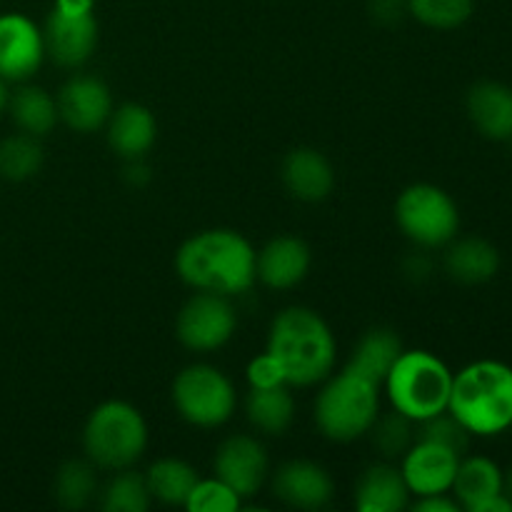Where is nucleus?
<instances>
[{
	"mask_svg": "<svg viewBox=\"0 0 512 512\" xmlns=\"http://www.w3.org/2000/svg\"><path fill=\"white\" fill-rule=\"evenodd\" d=\"M403 353V343H400L398 335L390 328H373L358 340V345L350 353L348 365L345 368L355 370L363 378L373 380V383L383 385V380L388 378L390 368L395 365V360Z\"/></svg>",
	"mask_w": 512,
	"mask_h": 512,
	"instance_id": "393cba45",
	"label": "nucleus"
},
{
	"mask_svg": "<svg viewBox=\"0 0 512 512\" xmlns=\"http://www.w3.org/2000/svg\"><path fill=\"white\" fill-rule=\"evenodd\" d=\"M315 400V423L320 433L335 443H353L368 435L380 415V385L355 370L343 368L323 380Z\"/></svg>",
	"mask_w": 512,
	"mask_h": 512,
	"instance_id": "20e7f679",
	"label": "nucleus"
},
{
	"mask_svg": "<svg viewBox=\"0 0 512 512\" xmlns=\"http://www.w3.org/2000/svg\"><path fill=\"white\" fill-rule=\"evenodd\" d=\"M368 435L373 448L378 450L385 460H398L403 458L410 450V445H413V420L393 408L390 413L375 418Z\"/></svg>",
	"mask_w": 512,
	"mask_h": 512,
	"instance_id": "c756f323",
	"label": "nucleus"
},
{
	"mask_svg": "<svg viewBox=\"0 0 512 512\" xmlns=\"http://www.w3.org/2000/svg\"><path fill=\"white\" fill-rule=\"evenodd\" d=\"M58 115L75 133H95L105 128L113 113V95L110 88L95 75H73L63 83L55 95Z\"/></svg>",
	"mask_w": 512,
	"mask_h": 512,
	"instance_id": "ddd939ff",
	"label": "nucleus"
},
{
	"mask_svg": "<svg viewBox=\"0 0 512 512\" xmlns=\"http://www.w3.org/2000/svg\"><path fill=\"white\" fill-rule=\"evenodd\" d=\"M450 493L458 500L460 510L480 512L488 500L505 493V473L495 460L485 458V455L460 458Z\"/></svg>",
	"mask_w": 512,
	"mask_h": 512,
	"instance_id": "4be33fe9",
	"label": "nucleus"
},
{
	"mask_svg": "<svg viewBox=\"0 0 512 512\" xmlns=\"http://www.w3.org/2000/svg\"><path fill=\"white\" fill-rule=\"evenodd\" d=\"M45 60L43 28L25 13L0 15V78L28 83Z\"/></svg>",
	"mask_w": 512,
	"mask_h": 512,
	"instance_id": "9b49d317",
	"label": "nucleus"
},
{
	"mask_svg": "<svg viewBox=\"0 0 512 512\" xmlns=\"http://www.w3.org/2000/svg\"><path fill=\"white\" fill-rule=\"evenodd\" d=\"M408 13L433 30L463 28L475 13V0H408Z\"/></svg>",
	"mask_w": 512,
	"mask_h": 512,
	"instance_id": "7c9ffc66",
	"label": "nucleus"
},
{
	"mask_svg": "<svg viewBox=\"0 0 512 512\" xmlns=\"http://www.w3.org/2000/svg\"><path fill=\"white\" fill-rule=\"evenodd\" d=\"M175 270L193 290L240 295L255 283V250L230 228L200 230L175 253Z\"/></svg>",
	"mask_w": 512,
	"mask_h": 512,
	"instance_id": "f257e3e1",
	"label": "nucleus"
},
{
	"mask_svg": "<svg viewBox=\"0 0 512 512\" xmlns=\"http://www.w3.org/2000/svg\"><path fill=\"white\" fill-rule=\"evenodd\" d=\"M248 383L258 385V388H268V385H283L285 383L283 370H280V365L275 363L273 355L263 353L248 365Z\"/></svg>",
	"mask_w": 512,
	"mask_h": 512,
	"instance_id": "72a5a7b5",
	"label": "nucleus"
},
{
	"mask_svg": "<svg viewBox=\"0 0 512 512\" xmlns=\"http://www.w3.org/2000/svg\"><path fill=\"white\" fill-rule=\"evenodd\" d=\"M470 438H473V435L468 433V428H465L458 418H453L448 410L440 415H433V418L423 420V423H420V433H418V440L443 445V448L458 453L460 458H463L465 450L470 448Z\"/></svg>",
	"mask_w": 512,
	"mask_h": 512,
	"instance_id": "2f4dec72",
	"label": "nucleus"
},
{
	"mask_svg": "<svg viewBox=\"0 0 512 512\" xmlns=\"http://www.w3.org/2000/svg\"><path fill=\"white\" fill-rule=\"evenodd\" d=\"M53 5L68 10H95V0H55Z\"/></svg>",
	"mask_w": 512,
	"mask_h": 512,
	"instance_id": "4c0bfd02",
	"label": "nucleus"
},
{
	"mask_svg": "<svg viewBox=\"0 0 512 512\" xmlns=\"http://www.w3.org/2000/svg\"><path fill=\"white\" fill-rule=\"evenodd\" d=\"M148 448V425L140 410L125 400H105L88 415L83 428L85 458L103 470H125Z\"/></svg>",
	"mask_w": 512,
	"mask_h": 512,
	"instance_id": "423d86ee",
	"label": "nucleus"
},
{
	"mask_svg": "<svg viewBox=\"0 0 512 512\" xmlns=\"http://www.w3.org/2000/svg\"><path fill=\"white\" fill-rule=\"evenodd\" d=\"M400 460H403L400 473H403L410 495L415 498L450 493L460 465L458 453L443 448V445L425 443V440L410 445V450Z\"/></svg>",
	"mask_w": 512,
	"mask_h": 512,
	"instance_id": "4468645a",
	"label": "nucleus"
},
{
	"mask_svg": "<svg viewBox=\"0 0 512 512\" xmlns=\"http://www.w3.org/2000/svg\"><path fill=\"white\" fill-rule=\"evenodd\" d=\"M395 220L405 238L425 250L445 248L460 230L458 205L433 183L408 185L395 200Z\"/></svg>",
	"mask_w": 512,
	"mask_h": 512,
	"instance_id": "0eeeda50",
	"label": "nucleus"
},
{
	"mask_svg": "<svg viewBox=\"0 0 512 512\" xmlns=\"http://www.w3.org/2000/svg\"><path fill=\"white\" fill-rule=\"evenodd\" d=\"M313 255L305 240L295 235H280L268 240L255 253V278L273 290H290L300 285L308 275Z\"/></svg>",
	"mask_w": 512,
	"mask_h": 512,
	"instance_id": "dca6fc26",
	"label": "nucleus"
},
{
	"mask_svg": "<svg viewBox=\"0 0 512 512\" xmlns=\"http://www.w3.org/2000/svg\"><path fill=\"white\" fill-rule=\"evenodd\" d=\"M8 113L20 133L35 135V138H45L60 123L58 103L40 85L20 83V88L13 90V95H10Z\"/></svg>",
	"mask_w": 512,
	"mask_h": 512,
	"instance_id": "b1692460",
	"label": "nucleus"
},
{
	"mask_svg": "<svg viewBox=\"0 0 512 512\" xmlns=\"http://www.w3.org/2000/svg\"><path fill=\"white\" fill-rule=\"evenodd\" d=\"M10 85L5 78H0V115L8 113V105H10V95H13V90H10Z\"/></svg>",
	"mask_w": 512,
	"mask_h": 512,
	"instance_id": "58836bf2",
	"label": "nucleus"
},
{
	"mask_svg": "<svg viewBox=\"0 0 512 512\" xmlns=\"http://www.w3.org/2000/svg\"><path fill=\"white\" fill-rule=\"evenodd\" d=\"M198 480V470L178 458L155 460L145 473V483L153 500H160L163 505H183V508Z\"/></svg>",
	"mask_w": 512,
	"mask_h": 512,
	"instance_id": "a878e982",
	"label": "nucleus"
},
{
	"mask_svg": "<svg viewBox=\"0 0 512 512\" xmlns=\"http://www.w3.org/2000/svg\"><path fill=\"white\" fill-rule=\"evenodd\" d=\"M510 145H512V140H510Z\"/></svg>",
	"mask_w": 512,
	"mask_h": 512,
	"instance_id": "a19ab883",
	"label": "nucleus"
},
{
	"mask_svg": "<svg viewBox=\"0 0 512 512\" xmlns=\"http://www.w3.org/2000/svg\"><path fill=\"white\" fill-rule=\"evenodd\" d=\"M243 500H240L238 493L228 488L223 480H198V485L190 493L185 508L190 512H235L240 510Z\"/></svg>",
	"mask_w": 512,
	"mask_h": 512,
	"instance_id": "473e14b6",
	"label": "nucleus"
},
{
	"mask_svg": "<svg viewBox=\"0 0 512 512\" xmlns=\"http://www.w3.org/2000/svg\"><path fill=\"white\" fill-rule=\"evenodd\" d=\"M108 145L115 155L123 160L145 158L158 138V123L150 108L140 103H125L120 108H113L108 123Z\"/></svg>",
	"mask_w": 512,
	"mask_h": 512,
	"instance_id": "6ab92c4d",
	"label": "nucleus"
},
{
	"mask_svg": "<svg viewBox=\"0 0 512 512\" xmlns=\"http://www.w3.org/2000/svg\"><path fill=\"white\" fill-rule=\"evenodd\" d=\"M413 510L418 512H460L458 500L450 498L448 493H438V495H423L413 503Z\"/></svg>",
	"mask_w": 512,
	"mask_h": 512,
	"instance_id": "c9c22d12",
	"label": "nucleus"
},
{
	"mask_svg": "<svg viewBox=\"0 0 512 512\" xmlns=\"http://www.w3.org/2000/svg\"><path fill=\"white\" fill-rule=\"evenodd\" d=\"M238 328V313L228 295L205 293L198 290L188 303L180 308L175 320V335L180 345L193 353H213L223 348Z\"/></svg>",
	"mask_w": 512,
	"mask_h": 512,
	"instance_id": "1a4fd4ad",
	"label": "nucleus"
},
{
	"mask_svg": "<svg viewBox=\"0 0 512 512\" xmlns=\"http://www.w3.org/2000/svg\"><path fill=\"white\" fill-rule=\"evenodd\" d=\"M470 123L483 138L495 143L512 140V88L498 80H480L465 95Z\"/></svg>",
	"mask_w": 512,
	"mask_h": 512,
	"instance_id": "f3484780",
	"label": "nucleus"
},
{
	"mask_svg": "<svg viewBox=\"0 0 512 512\" xmlns=\"http://www.w3.org/2000/svg\"><path fill=\"white\" fill-rule=\"evenodd\" d=\"M448 413L470 435L493 438L512 428V368L500 360H478L453 375Z\"/></svg>",
	"mask_w": 512,
	"mask_h": 512,
	"instance_id": "7ed1b4c3",
	"label": "nucleus"
},
{
	"mask_svg": "<svg viewBox=\"0 0 512 512\" xmlns=\"http://www.w3.org/2000/svg\"><path fill=\"white\" fill-rule=\"evenodd\" d=\"M273 495L295 510H320L333 500L335 483L323 465L313 460H290L273 475Z\"/></svg>",
	"mask_w": 512,
	"mask_h": 512,
	"instance_id": "2eb2a0df",
	"label": "nucleus"
},
{
	"mask_svg": "<svg viewBox=\"0 0 512 512\" xmlns=\"http://www.w3.org/2000/svg\"><path fill=\"white\" fill-rule=\"evenodd\" d=\"M245 418L265 435H283L295 420V400L290 385H250L245 395Z\"/></svg>",
	"mask_w": 512,
	"mask_h": 512,
	"instance_id": "5701e85b",
	"label": "nucleus"
},
{
	"mask_svg": "<svg viewBox=\"0 0 512 512\" xmlns=\"http://www.w3.org/2000/svg\"><path fill=\"white\" fill-rule=\"evenodd\" d=\"M430 273H433V263H430V258H425V255L415 253L405 260V275H408L410 280H415V283L430 278Z\"/></svg>",
	"mask_w": 512,
	"mask_h": 512,
	"instance_id": "e433bc0d",
	"label": "nucleus"
},
{
	"mask_svg": "<svg viewBox=\"0 0 512 512\" xmlns=\"http://www.w3.org/2000/svg\"><path fill=\"white\" fill-rule=\"evenodd\" d=\"M265 353L273 355L290 388H313L333 373L338 343L315 310L293 305L270 325Z\"/></svg>",
	"mask_w": 512,
	"mask_h": 512,
	"instance_id": "f03ea898",
	"label": "nucleus"
},
{
	"mask_svg": "<svg viewBox=\"0 0 512 512\" xmlns=\"http://www.w3.org/2000/svg\"><path fill=\"white\" fill-rule=\"evenodd\" d=\"M43 160V145L35 135L18 130L0 140V178L8 183H25V180L35 178L43 168Z\"/></svg>",
	"mask_w": 512,
	"mask_h": 512,
	"instance_id": "bb28decb",
	"label": "nucleus"
},
{
	"mask_svg": "<svg viewBox=\"0 0 512 512\" xmlns=\"http://www.w3.org/2000/svg\"><path fill=\"white\" fill-rule=\"evenodd\" d=\"M445 273L460 285H483L498 275L500 250L490 240L470 235V238H453L445 250Z\"/></svg>",
	"mask_w": 512,
	"mask_h": 512,
	"instance_id": "aec40b11",
	"label": "nucleus"
},
{
	"mask_svg": "<svg viewBox=\"0 0 512 512\" xmlns=\"http://www.w3.org/2000/svg\"><path fill=\"white\" fill-rule=\"evenodd\" d=\"M215 478L223 480L240 500H248L260 493L265 478H268V453L263 443L253 435H230L215 450Z\"/></svg>",
	"mask_w": 512,
	"mask_h": 512,
	"instance_id": "f8f14e48",
	"label": "nucleus"
},
{
	"mask_svg": "<svg viewBox=\"0 0 512 512\" xmlns=\"http://www.w3.org/2000/svg\"><path fill=\"white\" fill-rule=\"evenodd\" d=\"M98 493V475L90 460H65L55 473L53 495L60 508L83 510Z\"/></svg>",
	"mask_w": 512,
	"mask_h": 512,
	"instance_id": "cd10ccee",
	"label": "nucleus"
},
{
	"mask_svg": "<svg viewBox=\"0 0 512 512\" xmlns=\"http://www.w3.org/2000/svg\"><path fill=\"white\" fill-rule=\"evenodd\" d=\"M505 495L512 500V468L505 473Z\"/></svg>",
	"mask_w": 512,
	"mask_h": 512,
	"instance_id": "ea45409f",
	"label": "nucleus"
},
{
	"mask_svg": "<svg viewBox=\"0 0 512 512\" xmlns=\"http://www.w3.org/2000/svg\"><path fill=\"white\" fill-rule=\"evenodd\" d=\"M368 13L375 23L395 25L408 15V0H368Z\"/></svg>",
	"mask_w": 512,
	"mask_h": 512,
	"instance_id": "f704fd0d",
	"label": "nucleus"
},
{
	"mask_svg": "<svg viewBox=\"0 0 512 512\" xmlns=\"http://www.w3.org/2000/svg\"><path fill=\"white\" fill-rule=\"evenodd\" d=\"M173 403L180 418L198 428H218L228 423L238 405L233 383L213 365H188L173 380Z\"/></svg>",
	"mask_w": 512,
	"mask_h": 512,
	"instance_id": "6e6552de",
	"label": "nucleus"
},
{
	"mask_svg": "<svg viewBox=\"0 0 512 512\" xmlns=\"http://www.w3.org/2000/svg\"><path fill=\"white\" fill-rule=\"evenodd\" d=\"M390 405L413 423L448 410L453 373L428 350H403L383 380Z\"/></svg>",
	"mask_w": 512,
	"mask_h": 512,
	"instance_id": "39448f33",
	"label": "nucleus"
},
{
	"mask_svg": "<svg viewBox=\"0 0 512 512\" xmlns=\"http://www.w3.org/2000/svg\"><path fill=\"white\" fill-rule=\"evenodd\" d=\"M410 505V490L400 468L375 463L363 470L355 485V508L360 512H400Z\"/></svg>",
	"mask_w": 512,
	"mask_h": 512,
	"instance_id": "412c9836",
	"label": "nucleus"
},
{
	"mask_svg": "<svg viewBox=\"0 0 512 512\" xmlns=\"http://www.w3.org/2000/svg\"><path fill=\"white\" fill-rule=\"evenodd\" d=\"M45 55L60 68H80L98 48V20L93 10L53 5L43 25Z\"/></svg>",
	"mask_w": 512,
	"mask_h": 512,
	"instance_id": "9d476101",
	"label": "nucleus"
},
{
	"mask_svg": "<svg viewBox=\"0 0 512 512\" xmlns=\"http://www.w3.org/2000/svg\"><path fill=\"white\" fill-rule=\"evenodd\" d=\"M280 178L285 190L303 203H320L335 188L333 165L315 148L290 150L280 168Z\"/></svg>",
	"mask_w": 512,
	"mask_h": 512,
	"instance_id": "a211bd4d",
	"label": "nucleus"
},
{
	"mask_svg": "<svg viewBox=\"0 0 512 512\" xmlns=\"http://www.w3.org/2000/svg\"><path fill=\"white\" fill-rule=\"evenodd\" d=\"M153 503L145 475L133 470H118L113 480L100 493V508L105 512H145Z\"/></svg>",
	"mask_w": 512,
	"mask_h": 512,
	"instance_id": "c85d7f7f",
	"label": "nucleus"
}]
</instances>
